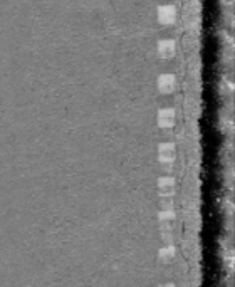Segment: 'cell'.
Wrapping results in <instances>:
<instances>
[{"instance_id": "cell-2", "label": "cell", "mask_w": 235, "mask_h": 287, "mask_svg": "<svg viewBox=\"0 0 235 287\" xmlns=\"http://www.w3.org/2000/svg\"><path fill=\"white\" fill-rule=\"evenodd\" d=\"M156 86H158V89H160V92H163V94H170V92H173L175 87H176L175 74H172V73L160 74V78H158V81H156Z\"/></svg>"}, {"instance_id": "cell-5", "label": "cell", "mask_w": 235, "mask_h": 287, "mask_svg": "<svg viewBox=\"0 0 235 287\" xmlns=\"http://www.w3.org/2000/svg\"><path fill=\"white\" fill-rule=\"evenodd\" d=\"M156 52H158V56H160L161 59H172V57L175 56V52H176L175 40H172V39L160 40L158 45H156Z\"/></svg>"}, {"instance_id": "cell-7", "label": "cell", "mask_w": 235, "mask_h": 287, "mask_svg": "<svg viewBox=\"0 0 235 287\" xmlns=\"http://www.w3.org/2000/svg\"><path fill=\"white\" fill-rule=\"evenodd\" d=\"M175 255H176V249L173 247V245H167V247H161V250H160V259L165 260V262L173 260Z\"/></svg>"}, {"instance_id": "cell-1", "label": "cell", "mask_w": 235, "mask_h": 287, "mask_svg": "<svg viewBox=\"0 0 235 287\" xmlns=\"http://www.w3.org/2000/svg\"><path fill=\"white\" fill-rule=\"evenodd\" d=\"M176 15H178V10L173 4H165L160 5L156 10V19L161 26H172L176 22Z\"/></svg>"}, {"instance_id": "cell-6", "label": "cell", "mask_w": 235, "mask_h": 287, "mask_svg": "<svg viewBox=\"0 0 235 287\" xmlns=\"http://www.w3.org/2000/svg\"><path fill=\"white\" fill-rule=\"evenodd\" d=\"M158 188H160L163 193L161 195H168L172 197L173 195V188H175V180L172 177H161L160 180H158Z\"/></svg>"}, {"instance_id": "cell-3", "label": "cell", "mask_w": 235, "mask_h": 287, "mask_svg": "<svg viewBox=\"0 0 235 287\" xmlns=\"http://www.w3.org/2000/svg\"><path fill=\"white\" fill-rule=\"evenodd\" d=\"M176 153H175V145L173 143H161L160 148H158V160H160L163 165H170L172 161H175Z\"/></svg>"}, {"instance_id": "cell-4", "label": "cell", "mask_w": 235, "mask_h": 287, "mask_svg": "<svg viewBox=\"0 0 235 287\" xmlns=\"http://www.w3.org/2000/svg\"><path fill=\"white\" fill-rule=\"evenodd\" d=\"M158 126L163 128V130H167V128H173L175 126V121H176V114L172 108H165L158 111Z\"/></svg>"}, {"instance_id": "cell-8", "label": "cell", "mask_w": 235, "mask_h": 287, "mask_svg": "<svg viewBox=\"0 0 235 287\" xmlns=\"http://www.w3.org/2000/svg\"><path fill=\"white\" fill-rule=\"evenodd\" d=\"M175 219V213L172 212V208H165L160 213V220L161 222H172Z\"/></svg>"}]
</instances>
